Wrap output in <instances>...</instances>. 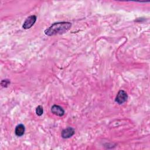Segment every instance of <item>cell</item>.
Returning <instances> with one entry per match:
<instances>
[{"mask_svg": "<svg viewBox=\"0 0 150 150\" xmlns=\"http://www.w3.org/2000/svg\"><path fill=\"white\" fill-rule=\"evenodd\" d=\"M25 127L23 124H20L16 125L15 129V134L18 137H22L25 134Z\"/></svg>", "mask_w": 150, "mask_h": 150, "instance_id": "8992f818", "label": "cell"}, {"mask_svg": "<svg viewBox=\"0 0 150 150\" xmlns=\"http://www.w3.org/2000/svg\"><path fill=\"white\" fill-rule=\"evenodd\" d=\"M128 98V95L125 91L123 90H120L115 98V101L118 104H122L125 103Z\"/></svg>", "mask_w": 150, "mask_h": 150, "instance_id": "7a4b0ae2", "label": "cell"}, {"mask_svg": "<svg viewBox=\"0 0 150 150\" xmlns=\"http://www.w3.org/2000/svg\"><path fill=\"white\" fill-rule=\"evenodd\" d=\"M75 133V130L73 128L69 127L64 129L62 130V137L64 139L69 138L71 137Z\"/></svg>", "mask_w": 150, "mask_h": 150, "instance_id": "5b68a950", "label": "cell"}, {"mask_svg": "<svg viewBox=\"0 0 150 150\" xmlns=\"http://www.w3.org/2000/svg\"><path fill=\"white\" fill-rule=\"evenodd\" d=\"M71 27V23L69 22H59L53 23L45 30V33L47 36L61 35L67 32Z\"/></svg>", "mask_w": 150, "mask_h": 150, "instance_id": "6da1fadb", "label": "cell"}, {"mask_svg": "<svg viewBox=\"0 0 150 150\" xmlns=\"http://www.w3.org/2000/svg\"><path fill=\"white\" fill-rule=\"evenodd\" d=\"M10 83H11V82L9 79L2 80L1 82V84L3 87H7L10 84Z\"/></svg>", "mask_w": 150, "mask_h": 150, "instance_id": "ba28073f", "label": "cell"}, {"mask_svg": "<svg viewBox=\"0 0 150 150\" xmlns=\"http://www.w3.org/2000/svg\"><path fill=\"white\" fill-rule=\"evenodd\" d=\"M36 113L38 116H41L43 113V108L42 105H38L36 108Z\"/></svg>", "mask_w": 150, "mask_h": 150, "instance_id": "52a82bcc", "label": "cell"}, {"mask_svg": "<svg viewBox=\"0 0 150 150\" xmlns=\"http://www.w3.org/2000/svg\"><path fill=\"white\" fill-rule=\"evenodd\" d=\"M51 112L57 115V116H59V117H62L64 114V109L60 105H56V104H54L51 107Z\"/></svg>", "mask_w": 150, "mask_h": 150, "instance_id": "277c9868", "label": "cell"}, {"mask_svg": "<svg viewBox=\"0 0 150 150\" xmlns=\"http://www.w3.org/2000/svg\"><path fill=\"white\" fill-rule=\"evenodd\" d=\"M36 19H37V17L35 15H32L28 16L23 22V24L22 25L23 28L25 29H28L30 28L35 23Z\"/></svg>", "mask_w": 150, "mask_h": 150, "instance_id": "3957f363", "label": "cell"}]
</instances>
